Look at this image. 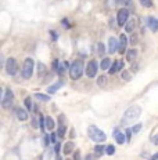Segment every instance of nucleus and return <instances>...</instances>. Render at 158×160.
I'll use <instances>...</instances> for the list:
<instances>
[{
    "label": "nucleus",
    "mask_w": 158,
    "mask_h": 160,
    "mask_svg": "<svg viewBox=\"0 0 158 160\" xmlns=\"http://www.w3.org/2000/svg\"><path fill=\"white\" fill-rule=\"evenodd\" d=\"M140 115H142V108H140L139 105H133V106H130V108H128L126 111H125L121 123L124 124V126H126V124H129V123H132V121L138 120Z\"/></svg>",
    "instance_id": "nucleus-1"
},
{
    "label": "nucleus",
    "mask_w": 158,
    "mask_h": 160,
    "mask_svg": "<svg viewBox=\"0 0 158 160\" xmlns=\"http://www.w3.org/2000/svg\"><path fill=\"white\" fill-rule=\"evenodd\" d=\"M83 72H85V64L82 60H75L70 66V76L72 80H78L82 78Z\"/></svg>",
    "instance_id": "nucleus-2"
},
{
    "label": "nucleus",
    "mask_w": 158,
    "mask_h": 160,
    "mask_svg": "<svg viewBox=\"0 0 158 160\" xmlns=\"http://www.w3.org/2000/svg\"><path fill=\"white\" fill-rule=\"evenodd\" d=\"M88 135L92 141L97 142V144H101V142H104L107 140L106 133L101 131L99 127H96V126H89L88 127Z\"/></svg>",
    "instance_id": "nucleus-3"
},
{
    "label": "nucleus",
    "mask_w": 158,
    "mask_h": 160,
    "mask_svg": "<svg viewBox=\"0 0 158 160\" xmlns=\"http://www.w3.org/2000/svg\"><path fill=\"white\" fill-rule=\"evenodd\" d=\"M34 69H35V61L32 58H25L22 64V69H21V76L24 79H31L34 75Z\"/></svg>",
    "instance_id": "nucleus-4"
},
{
    "label": "nucleus",
    "mask_w": 158,
    "mask_h": 160,
    "mask_svg": "<svg viewBox=\"0 0 158 160\" xmlns=\"http://www.w3.org/2000/svg\"><path fill=\"white\" fill-rule=\"evenodd\" d=\"M4 68H6V73L10 76H14L17 72H18V64H17L16 58L10 57L6 60V64H4Z\"/></svg>",
    "instance_id": "nucleus-5"
},
{
    "label": "nucleus",
    "mask_w": 158,
    "mask_h": 160,
    "mask_svg": "<svg viewBox=\"0 0 158 160\" xmlns=\"http://www.w3.org/2000/svg\"><path fill=\"white\" fill-rule=\"evenodd\" d=\"M97 70H99V64H97V61H94V60L89 61L88 65H86V68H85L86 76H88V78H90V79L96 78Z\"/></svg>",
    "instance_id": "nucleus-6"
},
{
    "label": "nucleus",
    "mask_w": 158,
    "mask_h": 160,
    "mask_svg": "<svg viewBox=\"0 0 158 160\" xmlns=\"http://www.w3.org/2000/svg\"><path fill=\"white\" fill-rule=\"evenodd\" d=\"M13 102H14V93L11 88H7L4 93V97H3V99H2V106L4 109H8L13 106Z\"/></svg>",
    "instance_id": "nucleus-7"
},
{
    "label": "nucleus",
    "mask_w": 158,
    "mask_h": 160,
    "mask_svg": "<svg viewBox=\"0 0 158 160\" xmlns=\"http://www.w3.org/2000/svg\"><path fill=\"white\" fill-rule=\"evenodd\" d=\"M129 21V10L128 8H121L117 14V23L119 26H125V23Z\"/></svg>",
    "instance_id": "nucleus-8"
},
{
    "label": "nucleus",
    "mask_w": 158,
    "mask_h": 160,
    "mask_svg": "<svg viewBox=\"0 0 158 160\" xmlns=\"http://www.w3.org/2000/svg\"><path fill=\"white\" fill-rule=\"evenodd\" d=\"M118 48H119L118 40L115 37H110L108 39V53L110 54H114V53L118 51Z\"/></svg>",
    "instance_id": "nucleus-9"
},
{
    "label": "nucleus",
    "mask_w": 158,
    "mask_h": 160,
    "mask_svg": "<svg viewBox=\"0 0 158 160\" xmlns=\"http://www.w3.org/2000/svg\"><path fill=\"white\" fill-rule=\"evenodd\" d=\"M119 48H118V51L121 53V54H124L125 51H126V46H128V37H126V35L125 33H122L121 36H119Z\"/></svg>",
    "instance_id": "nucleus-10"
},
{
    "label": "nucleus",
    "mask_w": 158,
    "mask_h": 160,
    "mask_svg": "<svg viewBox=\"0 0 158 160\" xmlns=\"http://www.w3.org/2000/svg\"><path fill=\"white\" fill-rule=\"evenodd\" d=\"M122 68H124V61H115V62H112V64H111L108 72H110V75H114V73L119 72Z\"/></svg>",
    "instance_id": "nucleus-11"
},
{
    "label": "nucleus",
    "mask_w": 158,
    "mask_h": 160,
    "mask_svg": "<svg viewBox=\"0 0 158 160\" xmlns=\"http://www.w3.org/2000/svg\"><path fill=\"white\" fill-rule=\"evenodd\" d=\"M114 138H115V141H117V144H119V145H122L125 142V140H126L125 134L119 128H115L114 130Z\"/></svg>",
    "instance_id": "nucleus-12"
},
{
    "label": "nucleus",
    "mask_w": 158,
    "mask_h": 160,
    "mask_svg": "<svg viewBox=\"0 0 158 160\" xmlns=\"http://www.w3.org/2000/svg\"><path fill=\"white\" fill-rule=\"evenodd\" d=\"M147 25L153 32H158V19L154 17H148L147 18Z\"/></svg>",
    "instance_id": "nucleus-13"
},
{
    "label": "nucleus",
    "mask_w": 158,
    "mask_h": 160,
    "mask_svg": "<svg viewBox=\"0 0 158 160\" xmlns=\"http://www.w3.org/2000/svg\"><path fill=\"white\" fill-rule=\"evenodd\" d=\"M138 55H139V51L136 48H129L126 51V60L129 61V62H133L138 58Z\"/></svg>",
    "instance_id": "nucleus-14"
},
{
    "label": "nucleus",
    "mask_w": 158,
    "mask_h": 160,
    "mask_svg": "<svg viewBox=\"0 0 158 160\" xmlns=\"http://www.w3.org/2000/svg\"><path fill=\"white\" fill-rule=\"evenodd\" d=\"M136 28V19H129L126 23H125V32L126 33H132Z\"/></svg>",
    "instance_id": "nucleus-15"
},
{
    "label": "nucleus",
    "mask_w": 158,
    "mask_h": 160,
    "mask_svg": "<svg viewBox=\"0 0 158 160\" xmlns=\"http://www.w3.org/2000/svg\"><path fill=\"white\" fill-rule=\"evenodd\" d=\"M17 117H18V120H21V121L28 120V111H25V109H22V108L17 109Z\"/></svg>",
    "instance_id": "nucleus-16"
},
{
    "label": "nucleus",
    "mask_w": 158,
    "mask_h": 160,
    "mask_svg": "<svg viewBox=\"0 0 158 160\" xmlns=\"http://www.w3.org/2000/svg\"><path fill=\"white\" fill-rule=\"evenodd\" d=\"M110 66H111V60H110V58H103L101 62H100V69L108 70Z\"/></svg>",
    "instance_id": "nucleus-17"
},
{
    "label": "nucleus",
    "mask_w": 158,
    "mask_h": 160,
    "mask_svg": "<svg viewBox=\"0 0 158 160\" xmlns=\"http://www.w3.org/2000/svg\"><path fill=\"white\" fill-rule=\"evenodd\" d=\"M74 142L72 141H70V142H67V144L64 145V148H62V152H64V155H70L71 152L74 150Z\"/></svg>",
    "instance_id": "nucleus-18"
},
{
    "label": "nucleus",
    "mask_w": 158,
    "mask_h": 160,
    "mask_svg": "<svg viewBox=\"0 0 158 160\" xmlns=\"http://www.w3.org/2000/svg\"><path fill=\"white\" fill-rule=\"evenodd\" d=\"M54 127H56L54 119H53V117H50V116H47L46 117V128L50 130V131H53V130H54Z\"/></svg>",
    "instance_id": "nucleus-19"
},
{
    "label": "nucleus",
    "mask_w": 158,
    "mask_h": 160,
    "mask_svg": "<svg viewBox=\"0 0 158 160\" xmlns=\"http://www.w3.org/2000/svg\"><path fill=\"white\" fill-rule=\"evenodd\" d=\"M61 87H62V82H57L56 84L50 86V87L47 88V93H49V94H54L56 91H57L58 88H61Z\"/></svg>",
    "instance_id": "nucleus-20"
},
{
    "label": "nucleus",
    "mask_w": 158,
    "mask_h": 160,
    "mask_svg": "<svg viewBox=\"0 0 158 160\" xmlns=\"http://www.w3.org/2000/svg\"><path fill=\"white\" fill-rule=\"evenodd\" d=\"M35 98H36V99H40V101H44V102H49V101H50V95H47V94L36 93V94H35Z\"/></svg>",
    "instance_id": "nucleus-21"
},
{
    "label": "nucleus",
    "mask_w": 158,
    "mask_h": 160,
    "mask_svg": "<svg viewBox=\"0 0 158 160\" xmlns=\"http://www.w3.org/2000/svg\"><path fill=\"white\" fill-rule=\"evenodd\" d=\"M104 152H106V146H104V145H100L99 144L96 148H94V153H96L97 156H101Z\"/></svg>",
    "instance_id": "nucleus-22"
},
{
    "label": "nucleus",
    "mask_w": 158,
    "mask_h": 160,
    "mask_svg": "<svg viewBox=\"0 0 158 160\" xmlns=\"http://www.w3.org/2000/svg\"><path fill=\"white\" fill-rule=\"evenodd\" d=\"M44 73H46V66H44L42 62H39V64H38V75H39V78H42Z\"/></svg>",
    "instance_id": "nucleus-23"
},
{
    "label": "nucleus",
    "mask_w": 158,
    "mask_h": 160,
    "mask_svg": "<svg viewBox=\"0 0 158 160\" xmlns=\"http://www.w3.org/2000/svg\"><path fill=\"white\" fill-rule=\"evenodd\" d=\"M65 133H67V128H65V126H61L60 124L58 126V130H57V135L60 138H64L65 137Z\"/></svg>",
    "instance_id": "nucleus-24"
},
{
    "label": "nucleus",
    "mask_w": 158,
    "mask_h": 160,
    "mask_svg": "<svg viewBox=\"0 0 158 160\" xmlns=\"http://www.w3.org/2000/svg\"><path fill=\"white\" fill-rule=\"evenodd\" d=\"M97 84L100 86V87H106L107 86V76H100L99 79H97Z\"/></svg>",
    "instance_id": "nucleus-25"
},
{
    "label": "nucleus",
    "mask_w": 158,
    "mask_h": 160,
    "mask_svg": "<svg viewBox=\"0 0 158 160\" xmlns=\"http://www.w3.org/2000/svg\"><path fill=\"white\" fill-rule=\"evenodd\" d=\"M106 153L107 155H114L115 153V146L114 145H107L106 146Z\"/></svg>",
    "instance_id": "nucleus-26"
},
{
    "label": "nucleus",
    "mask_w": 158,
    "mask_h": 160,
    "mask_svg": "<svg viewBox=\"0 0 158 160\" xmlns=\"http://www.w3.org/2000/svg\"><path fill=\"white\" fill-rule=\"evenodd\" d=\"M97 53H99L100 57H103L104 53H106V47H104L103 43H99V46H97Z\"/></svg>",
    "instance_id": "nucleus-27"
},
{
    "label": "nucleus",
    "mask_w": 158,
    "mask_h": 160,
    "mask_svg": "<svg viewBox=\"0 0 158 160\" xmlns=\"http://www.w3.org/2000/svg\"><path fill=\"white\" fill-rule=\"evenodd\" d=\"M39 124H40V130L44 133V128H46V117H43V116H40L39 117Z\"/></svg>",
    "instance_id": "nucleus-28"
},
{
    "label": "nucleus",
    "mask_w": 158,
    "mask_h": 160,
    "mask_svg": "<svg viewBox=\"0 0 158 160\" xmlns=\"http://www.w3.org/2000/svg\"><path fill=\"white\" fill-rule=\"evenodd\" d=\"M143 7H153V0H139Z\"/></svg>",
    "instance_id": "nucleus-29"
},
{
    "label": "nucleus",
    "mask_w": 158,
    "mask_h": 160,
    "mask_svg": "<svg viewBox=\"0 0 158 160\" xmlns=\"http://www.w3.org/2000/svg\"><path fill=\"white\" fill-rule=\"evenodd\" d=\"M115 3L121 6H130L132 4V0H115Z\"/></svg>",
    "instance_id": "nucleus-30"
},
{
    "label": "nucleus",
    "mask_w": 158,
    "mask_h": 160,
    "mask_svg": "<svg viewBox=\"0 0 158 160\" xmlns=\"http://www.w3.org/2000/svg\"><path fill=\"white\" fill-rule=\"evenodd\" d=\"M25 106H26V111H32V102H31V98H29V97L25 98Z\"/></svg>",
    "instance_id": "nucleus-31"
},
{
    "label": "nucleus",
    "mask_w": 158,
    "mask_h": 160,
    "mask_svg": "<svg viewBox=\"0 0 158 160\" xmlns=\"http://www.w3.org/2000/svg\"><path fill=\"white\" fill-rule=\"evenodd\" d=\"M49 137H50V141H52L53 144H56V142H57V133L53 131L52 134H49Z\"/></svg>",
    "instance_id": "nucleus-32"
},
{
    "label": "nucleus",
    "mask_w": 158,
    "mask_h": 160,
    "mask_svg": "<svg viewBox=\"0 0 158 160\" xmlns=\"http://www.w3.org/2000/svg\"><path fill=\"white\" fill-rule=\"evenodd\" d=\"M142 123H138L136 126H133V128H132V133H139L140 130H142Z\"/></svg>",
    "instance_id": "nucleus-33"
},
{
    "label": "nucleus",
    "mask_w": 158,
    "mask_h": 160,
    "mask_svg": "<svg viewBox=\"0 0 158 160\" xmlns=\"http://www.w3.org/2000/svg\"><path fill=\"white\" fill-rule=\"evenodd\" d=\"M138 40H139L138 35H132V37H130V44H132V46H135V44L138 43Z\"/></svg>",
    "instance_id": "nucleus-34"
},
{
    "label": "nucleus",
    "mask_w": 158,
    "mask_h": 160,
    "mask_svg": "<svg viewBox=\"0 0 158 160\" xmlns=\"http://www.w3.org/2000/svg\"><path fill=\"white\" fill-rule=\"evenodd\" d=\"M132 128H126V133H125V137H126V141L129 142L130 141V137H132Z\"/></svg>",
    "instance_id": "nucleus-35"
},
{
    "label": "nucleus",
    "mask_w": 158,
    "mask_h": 160,
    "mask_svg": "<svg viewBox=\"0 0 158 160\" xmlns=\"http://www.w3.org/2000/svg\"><path fill=\"white\" fill-rule=\"evenodd\" d=\"M122 79L124 80H130V73L126 72V70H124V72H122Z\"/></svg>",
    "instance_id": "nucleus-36"
},
{
    "label": "nucleus",
    "mask_w": 158,
    "mask_h": 160,
    "mask_svg": "<svg viewBox=\"0 0 158 160\" xmlns=\"http://www.w3.org/2000/svg\"><path fill=\"white\" fill-rule=\"evenodd\" d=\"M64 121H65L64 115H60V116H58V123L61 124V126H65V124H64ZM60 124H58V126H60Z\"/></svg>",
    "instance_id": "nucleus-37"
},
{
    "label": "nucleus",
    "mask_w": 158,
    "mask_h": 160,
    "mask_svg": "<svg viewBox=\"0 0 158 160\" xmlns=\"http://www.w3.org/2000/svg\"><path fill=\"white\" fill-rule=\"evenodd\" d=\"M53 70H54V72L58 70V60H56L54 62H53Z\"/></svg>",
    "instance_id": "nucleus-38"
},
{
    "label": "nucleus",
    "mask_w": 158,
    "mask_h": 160,
    "mask_svg": "<svg viewBox=\"0 0 158 160\" xmlns=\"http://www.w3.org/2000/svg\"><path fill=\"white\" fill-rule=\"evenodd\" d=\"M74 160H80V153H79V150H76V152L74 153Z\"/></svg>",
    "instance_id": "nucleus-39"
},
{
    "label": "nucleus",
    "mask_w": 158,
    "mask_h": 160,
    "mask_svg": "<svg viewBox=\"0 0 158 160\" xmlns=\"http://www.w3.org/2000/svg\"><path fill=\"white\" fill-rule=\"evenodd\" d=\"M85 160H96V156L92 155V153H89V155L85 158Z\"/></svg>",
    "instance_id": "nucleus-40"
},
{
    "label": "nucleus",
    "mask_w": 158,
    "mask_h": 160,
    "mask_svg": "<svg viewBox=\"0 0 158 160\" xmlns=\"http://www.w3.org/2000/svg\"><path fill=\"white\" fill-rule=\"evenodd\" d=\"M54 149H56V152H60V149H61V145L60 144H57V142H56V145H54Z\"/></svg>",
    "instance_id": "nucleus-41"
},
{
    "label": "nucleus",
    "mask_w": 158,
    "mask_h": 160,
    "mask_svg": "<svg viewBox=\"0 0 158 160\" xmlns=\"http://www.w3.org/2000/svg\"><path fill=\"white\" fill-rule=\"evenodd\" d=\"M148 160H158V152H157V153H154V155L151 156V158L148 159Z\"/></svg>",
    "instance_id": "nucleus-42"
},
{
    "label": "nucleus",
    "mask_w": 158,
    "mask_h": 160,
    "mask_svg": "<svg viewBox=\"0 0 158 160\" xmlns=\"http://www.w3.org/2000/svg\"><path fill=\"white\" fill-rule=\"evenodd\" d=\"M49 142H50L49 135H44V145H49Z\"/></svg>",
    "instance_id": "nucleus-43"
},
{
    "label": "nucleus",
    "mask_w": 158,
    "mask_h": 160,
    "mask_svg": "<svg viewBox=\"0 0 158 160\" xmlns=\"http://www.w3.org/2000/svg\"><path fill=\"white\" fill-rule=\"evenodd\" d=\"M50 33H52L53 40H57V37H58V36H57V33H56V32H53V31H52V32H50Z\"/></svg>",
    "instance_id": "nucleus-44"
},
{
    "label": "nucleus",
    "mask_w": 158,
    "mask_h": 160,
    "mask_svg": "<svg viewBox=\"0 0 158 160\" xmlns=\"http://www.w3.org/2000/svg\"><path fill=\"white\" fill-rule=\"evenodd\" d=\"M153 142H154V145H158V134H157L156 137L153 138Z\"/></svg>",
    "instance_id": "nucleus-45"
},
{
    "label": "nucleus",
    "mask_w": 158,
    "mask_h": 160,
    "mask_svg": "<svg viewBox=\"0 0 158 160\" xmlns=\"http://www.w3.org/2000/svg\"><path fill=\"white\" fill-rule=\"evenodd\" d=\"M32 126H34L35 128L38 127V121H36V119H32Z\"/></svg>",
    "instance_id": "nucleus-46"
},
{
    "label": "nucleus",
    "mask_w": 158,
    "mask_h": 160,
    "mask_svg": "<svg viewBox=\"0 0 158 160\" xmlns=\"http://www.w3.org/2000/svg\"><path fill=\"white\" fill-rule=\"evenodd\" d=\"M71 138H75V131H74V130H71V135H70Z\"/></svg>",
    "instance_id": "nucleus-47"
},
{
    "label": "nucleus",
    "mask_w": 158,
    "mask_h": 160,
    "mask_svg": "<svg viewBox=\"0 0 158 160\" xmlns=\"http://www.w3.org/2000/svg\"><path fill=\"white\" fill-rule=\"evenodd\" d=\"M2 65H3V55L0 54V68H2Z\"/></svg>",
    "instance_id": "nucleus-48"
},
{
    "label": "nucleus",
    "mask_w": 158,
    "mask_h": 160,
    "mask_svg": "<svg viewBox=\"0 0 158 160\" xmlns=\"http://www.w3.org/2000/svg\"><path fill=\"white\" fill-rule=\"evenodd\" d=\"M2 97H3V90L0 88V103H2Z\"/></svg>",
    "instance_id": "nucleus-49"
}]
</instances>
